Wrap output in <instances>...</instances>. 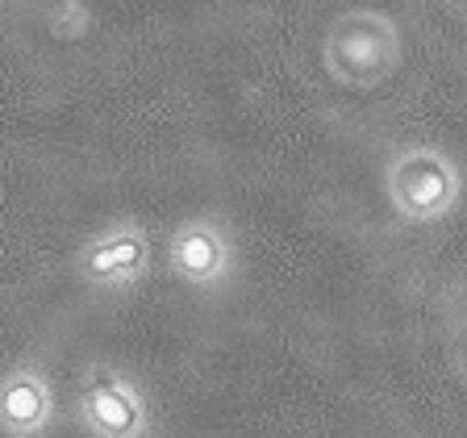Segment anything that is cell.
<instances>
[{
    "label": "cell",
    "instance_id": "1",
    "mask_svg": "<svg viewBox=\"0 0 467 438\" xmlns=\"http://www.w3.org/2000/svg\"><path fill=\"white\" fill-rule=\"evenodd\" d=\"M389 201L405 222H438L459 201V172L434 146H409L389 163Z\"/></svg>",
    "mask_w": 467,
    "mask_h": 438
},
{
    "label": "cell",
    "instance_id": "2",
    "mask_svg": "<svg viewBox=\"0 0 467 438\" xmlns=\"http://www.w3.org/2000/svg\"><path fill=\"white\" fill-rule=\"evenodd\" d=\"M326 68L338 84L347 88H379L389 84L400 68V29L389 17H371V38L359 47V29H355V13L342 17L326 38Z\"/></svg>",
    "mask_w": 467,
    "mask_h": 438
},
{
    "label": "cell",
    "instance_id": "3",
    "mask_svg": "<svg viewBox=\"0 0 467 438\" xmlns=\"http://www.w3.org/2000/svg\"><path fill=\"white\" fill-rule=\"evenodd\" d=\"M79 413L97 438H138L146 430L142 392L117 371H97L79 392Z\"/></svg>",
    "mask_w": 467,
    "mask_h": 438
},
{
    "label": "cell",
    "instance_id": "4",
    "mask_svg": "<svg viewBox=\"0 0 467 438\" xmlns=\"http://www.w3.org/2000/svg\"><path fill=\"white\" fill-rule=\"evenodd\" d=\"M171 272L192 288H213L230 272V243L213 222H188L171 234Z\"/></svg>",
    "mask_w": 467,
    "mask_h": 438
},
{
    "label": "cell",
    "instance_id": "5",
    "mask_svg": "<svg viewBox=\"0 0 467 438\" xmlns=\"http://www.w3.org/2000/svg\"><path fill=\"white\" fill-rule=\"evenodd\" d=\"M146 234L138 225H117V230L100 234L92 251H88V276L97 284H130L146 267Z\"/></svg>",
    "mask_w": 467,
    "mask_h": 438
},
{
    "label": "cell",
    "instance_id": "6",
    "mask_svg": "<svg viewBox=\"0 0 467 438\" xmlns=\"http://www.w3.org/2000/svg\"><path fill=\"white\" fill-rule=\"evenodd\" d=\"M5 426L9 430H38L50 418V389L38 371H13L5 380Z\"/></svg>",
    "mask_w": 467,
    "mask_h": 438
}]
</instances>
